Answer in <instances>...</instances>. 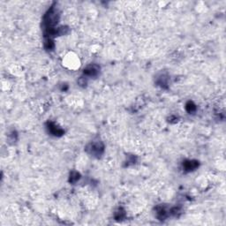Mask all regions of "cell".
Masks as SVG:
<instances>
[{
    "mask_svg": "<svg viewBox=\"0 0 226 226\" xmlns=\"http://www.w3.org/2000/svg\"><path fill=\"white\" fill-rule=\"evenodd\" d=\"M98 71H99V68L98 66L93 65V66H88L87 69L84 71V73L87 74L89 76H95L98 73Z\"/></svg>",
    "mask_w": 226,
    "mask_h": 226,
    "instance_id": "6da1fadb",
    "label": "cell"
},
{
    "mask_svg": "<svg viewBox=\"0 0 226 226\" xmlns=\"http://www.w3.org/2000/svg\"><path fill=\"white\" fill-rule=\"evenodd\" d=\"M103 149V146L100 143H93L91 144V153L96 155H100L101 150Z\"/></svg>",
    "mask_w": 226,
    "mask_h": 226,
    "instance_id": "7a4b0ae2",
    "label": "cell"
},
{
    "mask_svg": "<svg viewBox=\"0 0 226 226\" xmlns=\"http://www.w3.org/2000/svg\"><path fill=\"white\" fill-rule=\"evenodd\" d=\"M197 165H198L197 162H193V161H188V162H186L185 163V167L187 171H192V170L197 167Z\"/></svg>",
    "mask_w": 226,
    "mask_h": 226,
    "instance_id": "3957f363",
    "label": "cell"
},
{
    "mask_svg": "<svg viewBox=\"0 0 226 226\" xmlns=\"http://www.w3.org/2000/svg\"><path fill=\"white\" fill-rule=\"evenodd\" d=\"M186 108H187V110H188L189 112H192L193 110H195V106L193 104V103H188L187 105H186Z\"/></svg>",
    "mask_w": 226,
    "mask_h": 226,
    "instance_id": "277c9868",
    "label": "cell"
}]
</instances>
